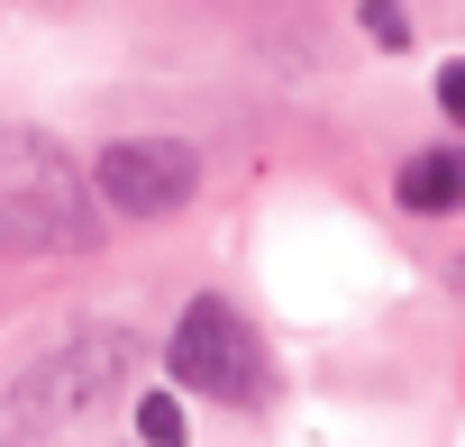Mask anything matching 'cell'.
Returning <instances> with one entry per match:
<instances>
[{
    "mask_svg": "<svg viewBox=\"0 0 465 447\" xmlns=\"http://www.w3.org/2000/svg\"><path fill=\"white\" fill-rule=\"evenodd\" d=\"M101 201L92 174L46 128H0V247H92Z\"/></svg>",
    "mask_w": 465,
    "mask_h": 447,
    "instance_id": "1",
    "label": "cell"
},
{
    "mask_svg": "<svg viewBox=\"0 0 465 447\" xmlns=\"http://www.w3.org/2000/svg\"><path fill=\"white\" fill-rule=\"evenodd\" d=\"M392 201H401L411 219H447V210H465V146H420V155L392 174Z\"/></svg>",
    "mask_w": 465,
    "mask_h": 447,
    "instance_id": "5",
    "label": "cell"
},
{
    "mask_svg": "<svg viewBox=\"0 0 465 447\" xmlns=\"http://www.w3.org/2000/svg\"><path fill=\"white\" fill-rule=\"evenodd\" d=\"M137 447H192V420H183L173 392H146L137 402Z\"/></svg>",
    "mask_w": 465,
    "mask_h": 447,
    "instance_id": "6",
    "label": "cell"
},
{
    "mask_svg": "<svg viewBox=\"0 0 465 447\" xmlns=\"http://www.w3.org/2000/svg\"><path fill=\"white\" fill-rule=\"evenodd\" d=\"M456 283H465V265H456Z\"/></svg>",
    "mask_w": 465,
    "mask_h": 447,
    "instance_id": "9",
    "label": "cell"
},
{
    "mask_svg": "<svg viewBox=\"0 0 465 447\" xmlns=\"http://www.w3.org/2000/svg\"><path fill=\"white\" fill-rule=\"evenodd\" d=\"M128 374H137V338H128V329H74L64 347H46V356L10 383V429H19V438H46V429L83 420L92 402H110Z\"/></svg>",
    "mask_w": 465,
    "mask_h": 447,
    "instance_id": "2",
    "label": "cell"
},
{
    "mask_svg": "<svg viewBox=\"0 0 465 447\" xmlns=\"http://www.w3.org/2000/svg\"><path fill=\"white\" fill-rule=\"evenodd\" d=\"M164 365H173L183 392H210V402H228V411H256V402L274 392V356H265V338L228 311L219 293H201V302L183 311Z\"/></svg>",
    "mask_w": 465,
    "mask_h": 447,
    "instance_id": "3",
    "label": "cell"
},
{
    "mask_svg": "<svg viewBox=\"0 0 465 447\" xmlns=\"http://www.w3.org/2000/svg\"><path fill=\"white\" fill-rule=\"evenodd\" d=\"M438 110L465 128V55H456V65H438Z\"/></svg>",
    "mask_w": 465,
    "mask_h": 447,
    "instance_id": "8",
    "label": "cell"
},
{
    "mask_svg": "<svg viewBox=\"0 0 465 447\" xmlns=\"http://www.w3.org/2000/svg\"><path fill=\"white\" fill-rule=\"evenodd\" d=\"M192 192H201V155L183 137H119L92 164V201L110 219H173Z\"/></svg>",
    "mask_w": 465,
    "mask_h": 447,
    "instance_id": "4",
    "label": "cell"
},
{
    "mask_svg": "<svg viewBox=\"0 0 465 447\" xmlns=\"http://www.w3.org/2000/svg\"><path fill=\"white\" fill-rule=\"evenodd\" d=\"M356 19H365V37H374L383 55H401V46H411V19H401V0H365Z\"/></svg>",
    "mask_w": 465,
    "mask_h": 447,
    "instance_id": "7",
    "label": "cell"
}]
</instances>
